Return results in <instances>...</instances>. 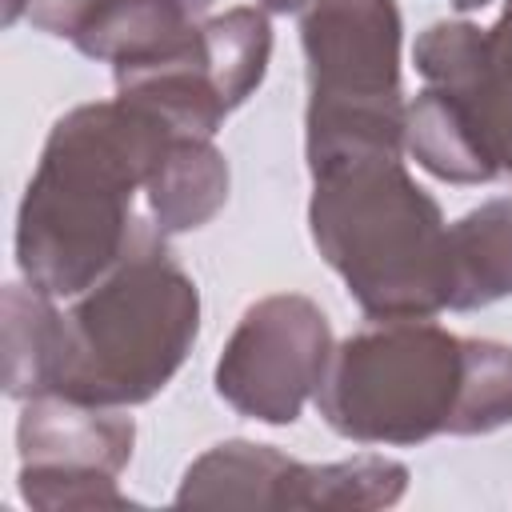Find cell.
Instances as JSON below:
<instances>
[{"instance_id": "cell-22", "label": "cell", "mask_w": 512, "mask_h": 512, "mask_svg": "<svg viewBox=\"0 0 512 512\" xmlns=\"http://www.w3.org/2000/svg\"><path fill=\"white\" fill-rule=\"evenodd\" d=\"M484 4H492V0H472V12H476V8H484Z\"/></svg>"}, {"instance_id": "cell-17", "label": "cell", "mask_w": 512, "mask_h": 512, "mask_svg": "<svg viewBox=\"0 0 512 512\" xmlns=\"http://www.w3.org/2000/svg\"><path fill=\"white\" fill-rule=\"evenodd\" d=\"M108 0H28L24 16L36 32H48V36H60V40H76L92 20L96 12L104 8Z\"/></svg>"}, {"instance_id": "cell-7", "label": "cell", "mask_w": 512, "mask_h": 512, "mask_svg": "<svg viewBox=\"0 0 512 512\" xmlns=\"http://www.w3.org/2000/svg\"><path fill=\"white\" fill-rule=\"evenodd\" d=\"M136 424L124 408L36 392L16 420L20 496L40 512L128 508L116 476L128 468Z\"/></svg>"}, {"instance_id": "cell-21", "label": "cell", "mask_w": 512, "mask_h": 512, "mask_svg": "<svg viewBox=\"0 0 512 512\" xmlns=\"http://www.w3.org/2000/svg\"><path fill=\"white\" fill-rule=\"evenodd\" d=\"M456 4V12H472V0H452Z\"/></svg>"}, {"instance_id": "cell-14", "label": "cell", "mask_w": 512, "mask_h": 512, "mask_svg": "<svg viewBox=\"0 0 512 512\" xmlns=\"http://www.w3.org/2000/svg\"><path fill=\"white\" fill-rule=\"evenodd\" d=\"M208 72L228 108H240L268 72L272 60V24L264 8H228L200 24Z\"/></svg>"}, {"instance_id": "cell-5", "label": "cell", "mask_w": 512, "mask_h": 512, "mask_svg": "<svg viewBox=\"0 0 512 512\" xmlns=\"http://www.w3.org/2000/svg\"><path fill=\"white\" fill-rule=\"evenodd\" d=\"M400 40L396 0H312L304 8L308 172L356 156L404 152L408 104L400 92Z\"/></svg>"}, {"instance_id": "cell-18", "label": "cell", "mask_w": 512, "mask_h": 512, "mask_svg": "<svg viewBox=\"0 0 512 512\" xmlns=\"http://www.w3.org/2000/svg\"><path fill=\"white\" fill-rule=\"evenodd\" d=\"M312 0H260L264 12H304Z\"/></svg>"}, {"instance_id": "cell-10", "label": "cell", "mask_w": 512, "mask_h": 512, "mask_svg": "<svg viewBox=\"0 0 512 512\" xmlns=\"http://www.w3.org/2000/svg\"><path fill=\"white\" fill-rule=\"evenodd\" d=\"M228 184V160L212 136H172L144 184L148 216L164 236L196 232L228 204Z\"/></svg>"}, {"instance_id": "cell-11", "label": "cell", "mask_w": 512, "mask_h": 512, "mask_svg": "<svg viewBox=\"0 0 512 512\" xmlns=\"http://www.w3.org/2000/svg\"><path fill=\"white\" fill-rule=\"evenodd\" d=\"M512 296V196L484 200L448 224V312Z\"/></svg>"}, {"instance_id": "cell-19", "label": "cell", "mask_w": 512, "mask_h": 512, "mask_svg": "<svg viewBox=\"0 0 512 512\" xmlns=\"http://www.w3.org/2000/svg\"><path fill=\"white\" fill-rule=\"evenodd\" d=\"M24 8H28V0H8V8H4V24H16Z\"/></svg>"}, {"instance_id": "cell-12", "label": "cell", "mask_w": 512, "mask_h": 512, "mask_svg": "<svg viewBox=\"0 0 512 512\" xmlns=\"http://www.w3.org/2000/svg\"><path fill=\"white\" fill-rule=\"evenodd\" d=\"M200 24V12L184 0H108L96 20L72 40L88 60L112 64V72L148 64L180 48Z\"/></svg>"}, {"instance_id": "cell-1", "label": "cell", "mask_w": 512, "mask_h": 512, "mask_svg": "<svg viewBox=\"0 0 512 512\" xmlns=\"http://www.w3.org/2000/svg\"><path fill=\"white\" fill-rule=\"evenodd\" d=\"M172 136L180 132L124 96L64 112L16 212L24 280L60 300L108 276L148 224L136 216V192Z\"/></svg>"}, {"instance_id": "cell-8", "label": "cell", "mask_w": 512, "mask_h": 512, "mask_svg": "<svg viewBox=\"0 0 512 512\" xmlns=\"http://www.w3.org/2000/svg\"><path fill=\"white\" fill-rule=\"evenodd\" d=\"M404 152L444 184H488L504 172L476 100L436 84L408 100Z\"/></svg>"}, {"instance_id": "cell-6", "label": "cell", "mask_w": 512, "mask_h": 512, "mask_svg": "<svg viewBox=\"0 0 512 512\" xmlns=\"http://www.w3.org/2000/svg\"><path fill=\"white\" fill-rule=\"evenodd\" d=\"M332 348V324L316 300L300 292L264 296L244 308L216 360V396L256 424L288 428L316 400Z\"/></svg>"}, {"instance_id": "cell-16", "label": "cell", "mask_w": 512, "mask_h": 512, "mask_svg": "<svg viewBox=\"0 0 512 512\" xmlns=\"http://www.w3.org/2000/svg\"><path fill=\"white\" fill-rule=\"evenodd\" d=\"M480 112L492 132L500 168L512 176V0L492 28H484V76H480Z\"/></svg>"}, {"instance_id": "cell-13", "label": "cell", "mask_w": 512, "mask_h": 512, "mask_svg": "<svg viewBox=\"0 0 512 512\" xmlns=\"http://www.w3.org/2000/svg\"><path fill=\"white\" fill-rule=\"evenodd\" d=\"M60 340V308L56 296L36 284H4L0 296V352H4V392L12 400H28L48 392L52 360Z\"/></svg>"}, {"instance_id": "cell-2", "label": "cell", "mask_w": 512, "mask_h": 512, "mask_svg": "<svg viewBox=\"0 0 512 512\" xmlns=\"http://www.w3.org/2000/svg\"><path fill=\"white\" fill-rule=\"evenodd\" d=\"M316 408L356 444L488 436L512 424V344L456 336L432 320H372L332 348Z\"/></svg>"}, {"instance_id": "cell-15", "label": "cell", "mask_w": 512, "mask_h": 512, "mask_svg": "<svg viewBox=\"0 0 512 512\" xmlns=\"http://www.w3.org/2000/svg\"><path fill=\"white\" fill-rule=\"evenodd\" d=\"M408 488V468L380 452L336 464H300L296 508H392Z\"/></svg>"}, {"instance_id": "cell-3", "label": "cell", "mask_w": 512, "mask_h": 512, "mask_svg": "<svg viewBox=\"0 0 512 512\" xmlns=\"http://www.w3.org/2000/svg\"><path fill=\"white\" fill-rule=\"evenodd\" d=\"M308 232L368 320L448 308V220L396 152L316 168Z\"/></svg>"}, {"instance_id": "cell-20", "label": "cell", "mask_w": 512, "mask_h": 512, "mask_svg": "<svg viewBox=\"0 0 512 512\" xmlns=\"http://www.w3.org/2000/svg\"><path fill=\"white\" fill-rule=\"evenodd\" d=\"M184 4H188V8H196V12H204V8L212 4V0H184Z\"/></svg>"}, {"instance_id": "cell-4", "label": "cell", "mask_w": 512, "mask_h": 512, "mask_svg": "<svg viewBox=\"0 0 512 512\" xmlns=\"http://www.w3.org/2000/svg\"><path fill=\"white\" fill-rule=\"evenodd\" d=\"M200 332V288L148 220L124 260L60 312L48 392L100 404H148L188 360Z\"/></svg>"}, {"instance_id": "cell-9", "label": "cell", "mask_w": 512, "mask_h": 512, "mask_svg": "<svg viewBox=\"0 0 512 512\" xmlns=\"http://www.w3.org/2000/svg\"><path fill=\"white\" fill-rule=\"evenodd\" d=\"M300 460L272 444L224 440L196 456L176 488L180 508H292Z\"/></svg>"}]
</instances>
